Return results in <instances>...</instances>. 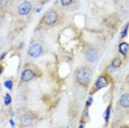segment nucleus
<instances>
[{
    "mask_svg": "<svg viewBox=\"0 0 129 128\" xmlns=\"http://www.w3.org/2000/svg\"><path fill=\"white\" fill-rule=\"evenodd\" d=\"M93 71L88 66H81L75 70L74 81L81 86H88L92 82Z\"/></svg>",
    "mask_w": 129,
    "mask_h": 128,
    "instance_id": "nucleus-1",
    "label": "nucleus"
},
{
    "mask_svg": "<svg viewBox=\"0 0 129 128\" xmlns=\"http://www.w3.org/2000/svg\"><path fill=\"white\" fill-rule=\"evenodd\" d=\"M60 22V13L54 9H50L44 13V16L41 19V24L44 27H54Z\"/></svg>",
    "mask_w": 129,
    "mask_h": 128,
    "instance_id": "nucleus-2",
    "label": "nucleus"
},
{
    "mask_svg": "<svg viewBox=\"0 0 129 128\" xmlns=\"http://www.w3.org/2000/svg\"><path fill=\"white\" fill-rule=\"evenodd\" d=\"M109 82H110V80H109V77H108V75L107 74H102L101 76H98L97 81H96V83L94 84L92 91H90V94L93 95L94 93L98 92L99 89L107 87L108 85H109Z\"/></svg>",
    "mask_w": 129,
    "mask_h": 128,
    "instance_id": "nucleus-3",
    "label": "nucleus"
},
{
    "mask_svg": "<svg viewBox=\"0 0 129 128\" xmlns=\"http://www.w3.org/2000/svg\"><path fill=\"white\" fill-rule=\"evenodd\" d=\"M42 53H43V46L40 43H32L28 49V55L30 57H33V59L41 56Z\"/></svg>",
    "mask_w": 129,
    "mask_h": 128,
    "instance_id": "nucleus-4",
    "label": "nucleus"
},
{
    "mask_svg": "<svg viewBox=\"0 0 129 128\" xmlns=\"http://www.w3.org/2000/svg\"><path fill=\"white\" fill-rule=\"evenodd\" d=\"M32 8H33V6H32L31 2L29 0H24L18 6L17 12H18L19 16H28L32 11Z\"/></svg>",
    "mask_w": 129,
    "mask_h": 128,
    "instance_id": "nucleus-5",
    "label": "nucleus"
},
{
    "mask_svg": "<svg viewBox=\"0 0 129 128\" xmlns=\"http://www.w3.org/2000/svg\"><path fill=\"white\" fill-rule=\"evenodd\" d=\"M34 117L31 114H22L19 118V126L21 128H29L33 124Z\"/></svg>",
    "mask_w": 129,
    "mask_h": 128,
    "instance_id": "nucleus-6",
    "label": "nucleus"
},
{
    "mask_svg": "<svg viewBox=\"0 0 129 128\" xmlns=\"http://www.w3.org/2000/svg\"><path fill=\"white\" fill-rule=\"evenodd\" d=\"M85 57L86 60L90 63H94L98 57V51L97 49H95L94 46H88L86 49V52H85Z\"/></svg>",
    "mask_w": 129,
    "mask_h": 128,
    "instance_id": "nucleus-7",
    "label": "nucleus"
},
{
    "mask_svg": "<svg viewBox=\"0 0 129 128\" xmlns=\"http://www.w3.org/2000/svg\"><path fill=\"white\" fill-rule=\"evenodd\" d=\"M36 77V73H34L33 70L29 69V68H25L23 71L21 72V82L23 83H28L30 82V81H32L33 78Z\"/></svg>",
    "mask_w": 129,
    "mask_h": 128,
    "instance_id": "nucleus-8",
    "label": "nucleus"
},
{
    "mask_svg": "<svg viewBox=\"0 0 129 128\" xmlns=\"http://www.w3.org/2000/svg\"><path fill=\"white\" fill-rule=\"evenodd\" d=\"M119 106L121 108H129V93H124L119 97Z\"/></svg>",
    "mask_w": 129,
    "mask_h": 128,
    "instance_id": "nucleus-9",
    "label": "nucleus"
},
{
    "mask_svg": "<svg viewBox=\"0 0 129 128\" xmlns=\"http://www.w3.org/2000/svg\"><path fill=\"white\" fill-rule=\"evenodd\" d=\"M129 51V44L127 42H121L119 44V53L122 55H127Z\"/></svg>",
    "mask_w": 129,
    "mask_h": 128,
    "instance_id": "nucleus-10",
    "label": "nucleus"
},
{
    "mask_svg": "<svg viewBox=\"0 0 129 128\" xmlns=\"http://www.w3.org/2000/svg\"><path fill=\"white\" fill-rule=\"evenodd\" d=\"M111 66H114L115 69H118L120 65H121V59H120L119 56H116L114 57L113 60H111V63H110Z\"/></svg>",
    "mask_w": 129,
    "mask_h": 128,
    "instance_id": "nucleus-11",
    "label": "nucleus"
},
{
    "mask_svg": "<svg viewBox=\"0 0 129 128\" xmlns=\"http://www.w3.org/2000/svg\"><path fill=\"white\" fill-rule=\"evenodd\" d=\"M88 107H86V108L84 109L83 114H82V123H84V121L88 120Z\"/></svg>",
    "mask_w": 129,
    "mask_h": 128,
    "instance_id": "nucleus-12",
    "label": "nucleus"
},
{
    "mask_svg": "<svg viewBox=\"0 0 129 128\" xmlns=\"http://www.w3.org/2000/svg\"><path fill=\"white\" fill-rule=\"evenodd\" d=\"M73 2H74V0H60V4L62 7H70Z\"/></svg>",
    "mask_w": 129,
    "mask_h": 128,
    "instance_id": "nucleus-13",
    "label": "nucleus"
},
{
    "mask_svg": "<svg viewBox=\"0 0 129 128\" xmlns=\"http://www.w3.org/2000/svg\"><path fill=\"white\" fill-rule=\"evenodd\" d=\"M128 28H129V23H127V24L125 25V28L122 29L121 34H120V38H121V39H124V38L127 36V33H128Z\"/></svg>",
    "mask_w": 129,
    "mask_h": 128,
    "instance_id": "nucleus-14",
    "label": "nucleus"
},
{
    "mask_svg": "<svg viewBox=\"0 0 129 128\" xmlns=\"http://www.w3.org/2000/svg\"><path fill=\"white\" fill-rule=\"evenodd\" d=\"M5 104L7 106L11 104V96H10V94H6V96H5Z\"/></svg>",
    "mask_w": 129,
    "mask_h": 128,
    "instance_id": "nucleus-15",
    "label": "nucleus"
},
{
    "mask_svg": "<svg viewBox=\"0 0 129 128\" xmlns=\"http://www.w3.org/2000/svg\"><path fill=\"white\" fill-rule=\"evenodd\" d=\"M109 115H110V105L107 107V109H106V113H105V120L108 121V119H109Z\"/></svg>",
    "mask_w": 129,
    "mask_h": 128,
    "instance_id": "nucleus-16",
    "label": "nucleus"
},
{
    "mask_svg": "<svg viewBox=\"0 0 129 128\" xmlns=\"http://www.w3.org/2000/svg\"><path fill=\"white\" fill-rule=\"evenodd\" d=\"M5 85L7 86L9 89H11V88H12V81H10V80H9V81H6Z\"/></svg>",
    "mask_w": 129,
    "mask_h": 128,
    "instance_id": "nucleus-17",
    "label": "nucleus"
},
{
    "mask_svg": "<svg viewBox=\"0 0 129 128\" xmlns=\"http://www.w3.org/2000/svg\"><path fill=\"white\" fill-rule=\"evenodd\" d=\"M7 4H8V0H0V5H1V8H4Z\"/></svg>",
    "mask_w": 129,
    "mask_h": 128,
    "instance_id": "nucleus-18",
    "label": "nucleus"
},
{
    "mask_svg": "<svg viewBox=\"0 0 129 128\" xmlns=\"http://www.w3.org/2000/svg\"><path fill=\"white\" fill-rule=\"evenodd\" d=\"M50 1H51V0H40V4L41 5H45V4H48V2H50Z\"/></svg>",
    "mask_w": 129,
    "mask_h": 128,
    "instance_id": "nucleus-19",
    "label": "nucleus"
},
{
    "mask_svg": "<svg viewBox=\"0 0 129 128\" xmlns=\"http://www.w3.org/2000/svg\"><path fill=\"white\" fill-rule=\"evenodd\" d=\"M92 102H93V98H92V97H89V98H88V102L86 103V107H88L90 104H92Z\"/></svg>",
    "mask_w": 129,
    "mask_h": 128,
    "instance_id": "nucleus-20",
    "label": "nucleus"
},
{
    "mask_svg": "<svg viewBox=\"0 0 129 128\" xmlns=\"http://www.w3.org/2000/svg\"><path fill=\"white\" fill-rule=\"evenodd\" d=\"M80 128H83V124H81V125H80Z\"/></svg>",
    "mask_w": 129,
    "mask_h": 128,
    "instance_id": "nucleus-21",
    "label": "nucleus"
}]
</instances>
